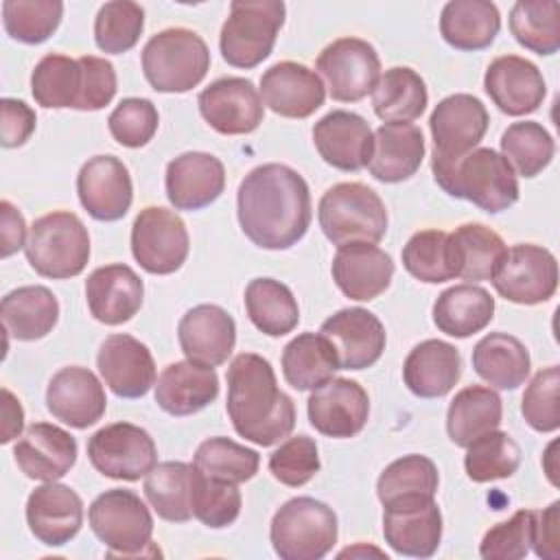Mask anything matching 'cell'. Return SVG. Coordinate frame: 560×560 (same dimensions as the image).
I'll use <instances>...</instances> for the list:
<instances>
[{
    "label": "cell",
    "mask_w": 560,
    "mask_h": 560,
    "mask_svg": "<svg viewBox=\"0 0 560 560\" xmlns=\"http://www.w3.org/2000/svg\"><path fill=\"white\" fill-rule=\"evenodd\" d=\"M337 514L324 501L295 497L271 518L269 540L282 560H319L337 542Z\"/></svg>",
    "instance_id": "7"
},
{
    "label": "cell",
    "mask_w": 560,
    "mask_h": 560,
    "mask_svg": "<svg viewBox=\"0 0 560 560\" xmlns=\"http://www.w3.org/2000/svg\"><path fill=\"white\" fill-rule=\"evenodd\" d=\"M315 70L324 77L328 94L341 103H357L372 94L381 77L376 48L361 37H339L317 57Z\"/></svg>",
    "instance_id": "13"
},
{
    "label": "cell",
    "mask_w": 560,
    "mask_h": 560,
    "mask_svg": "<svg viewBox=\"0 0 560 560\" xmlns=\"http://www.w3.org/2000/svg\"><path fill=\"white\" fill-rule=\"evenodd\" d=\"M18 468L37 481H57L77 462V440L61 427L35 422L13 446Z\"/></svg>",
    "instance_id": "29"
},
{
    "label": "cell",
    "mask_w": 560,
    "mask_h": 560,
    "mask_svg": "<svg viewBox=\"0 0 560 560\" xmlns=\"http://www.w3.org/2000/svg\"><path fill=\"white\" fill-rule=\"evenodd\" d=\"M448 238L453 247L457 278L468 282L490 280L501 256L508 249L503 238L481 223H464L455 228Z\"/></svg>",
    "instance_id": "43"
},
{
    "label": "cell",
    "mask_w": 560,
    "mask_h": 560,
    "mask_svg": "<svg viewBox=\"0 0 560 560\" xmlns=\"http://www.w3.org/2000/svg\"><path fill=\"white\" fill-rule=\"evenodd\" d=\"M483 90L508 116H525L536 112L547 94L538 66L518 55H501L490 61L483 74Z\"/></svg>",
    "instance_id": "22"
},
{
    "label": "cell",
    "mask_w": 560,
    "mask_h": 560,
    "mask_svg": "<svg viewBox=\"0 0 560 560\" xmlns=\"http://www.w3.org/2000/svg\"><path fill=\"white\" fill-rule=\"evenodd\" d=\"M475 372L497 389H516L529 376V352L508 332H488L472 348Z\"/></svg>",
    "instance_id": "38"
},
{
    "label": "cell",
    "mask_w": 560,
    "mask_h": 560,
    "mask_svg": "<svg viewBox=\"0 0 560 560\" xmlns=\"http://www.w3.org/2000/svg\"><path fill=\"white\" fill-rule=\"evenodd\" d=\"M313 144L332 168L357 173L370 164L374 133L368 120L354 112L332 109L313 127Z\"/></svg>",
    "instance_id": "20"
},
{
    "label": "cell",
    "mask_w": 560,
    "mask_h": 560,
    "mask_svg": "<svg viewBox=\"0 0 560 560\" xmlns=\"http://www.w3.org/2000/svg\"><path fill=\"white\" fill-rule=\"evenodd\" d=\"M435 184L455 199L497 214L518 201V182L510 162L490 147H477L455 162H431Z\"/></svg>",
    "instance_id": "3"
},
{
    "label": "cell",
    "mask_w": 560,
    "mask_h": 560,
    "mask_svg": "<svg viewBox=\"0 0 560 560\" xmlns=\"http://www.w3.org/2000/svg\"><path fill=\"white\" fill-rule=\"evenodd\" d=\"M260 98L278 116L308 118L324 105L326 88L308 66L278 61L260 77Z\"/></svg>",
    "instance_id": "23"
},
{
    "label": "cell",
    "mask_w": 560,
    "mask_h": 560,
    "mask_svg": "<svg viewBox=\"0 0 560 560\" xmlns=\"http://www.w3.org/2000/svg\"><path fill=\"white\" fill-rule=\"evenodd\" d=\"M556 153L551 133L534 120L512 122L501 136V155L523 177H536L545 171Z\"/></svg>",
    "instance_id": "48"
},
{
    "label": "cell",
    "mask_w": 560,
    "mask_h": 560,
    "mask_svg": "<svg viewBox=\"0 0 560 560\" xmlns=\"http://www.w3.org/2000/svg\"><path fill=\"white\" fill-rule=\"evenodd\" d=\"M96 368L118 398H140L158 381L151 350L127 332L105 337L96 354Z\"/></svg>",
    "instance_id": "19"
},
{
    "label": "cell",
    "mask_w": 560,
    "mask_h": 560,
    "mask_svg": "<svg viewBox=\"0 0 560 560\" xmlns=\"http://www.w3.org/2000/svg\"><path fill=\"white\" fill-rule=\"evenodd\" d=\"M0 238H2V249L0 256L9 258L18 249L26 247V223L22 212L11 203V201H0Z\"/></svg>",
    "instance_id": "61"
},
{
    "label": "cell",
    "mask_w": 560,
    "mask_h": 560,
    "mask_svg": "<svg viewBox=\"0 0 560 560\" xmlns=\"http://www.w3.org/2000/svg\"><path fill=\"white\" fill-rule=\"evenodd\" d=\"M440 486L438 466L418 453L394 459L378 475L376 497L383 508L433 501Z\"/></svg>",
    "instance_id": "37"
},
{
    "label": "cell",
    "mask_w": 560,
    "mask_h": 560,
    "mask_svg": "<svg viewBox=\"0 0 560 560\" xmlns=\"http://www.w3.org/2000/svg\"><path fill=\"white\" fill-rule=\"evenodd\" d=\"M553 448H556V442H551L549 446H547V451H545V470H547V477H549V481L553 483V486H558V477H556V464H553V459H556V455H553Z\"/></svg>",
    "instance_id": "63"
},
{
    "label": "cell",
    "mask_w": 560,
    "mask_h": 560,
    "mask_svg": "<svg viewBox=\"0 0 560 560\" xmlns=\"http://www.w3.org/2000/svg\"><path fill=\"white\" fill-rule=\"evenodd\" d=\"M192 464L162 462L144 477V497L155 514L168 523H186L192 518L190 508Z\"/></svg>",
    "instance_id": "44"
},
{
    "label": "cell",
    "mask_w": 560,
    "mask_h": 560,
    "mask_svg": "<svg viewBox=\"0 0 560 560\" xmlns=\"http://www.w3.org/2000/svg\"><path fill=\"white\" fill-rule=\"evenodd\" d=\"M339 370L337 354L328 339L319 332H302L293 337L282 350L284 381L298 389H315Z\"/></svg>",
    "instance_id": "41"
},
{
    "label": "cell",
    "mask_w": 560,
    "mask_h": 560,
    "mask_svg": "<svg viewBox=\"0 0 560 560\" xmlns=\"http://www.w3.org/2000/svg\"><path fill=\"white\" fill-rule=\"evenodd\" d=\"M210 70V50L190 28L155 33L142 48V72L155 92L182 94L197 88Z\"/></svg>",
    "instance_id": "4"
},
{
    "label": "cell",
    "mask_w": 560,
    "mask_h": 560,
    "mask_svg": "<svg viewBox=\"0 0 560 560\" xmlns=\"http://www.w3.org/2000/svg\"><path fill=\"white\" fill-rule=\"evenodd\" d=\"M4 330L18 341H35L46 337L59 319V302L55 293L42 284L18 287L0 302Z\"/></svg>",
    "instance_id": "35"
},
{
    "label": "cell",
    "mask_w": 560,
    "mask_h": 560,
    "mask_svg": "<svg viewBox=\"0 0 560 560\" xmlns=\"http://www.w3.org/2000/svg\"><path fill=\"white\" fill-rule=\"evenodd\" d=\"M521 464V448L505 431L492 429L466 446L464 468L475 483L512 477Z\"/></svg>",
    "instance_id": "49"
},
{
    "label": "cell",
    "mask_w": 560,
    "mask_h": 560,
    "mask_svg": "<svg viewBox=\"0 0 560 560\" xmlns=\"http://www.w3.org/2000/svg\"><path fill=\"white\" fill-rule=\"evenodd\" d=\"M330 273L346 298L370 302L389 287L394 260L376 243H348L337 247Z\"/></svg>",
    "instance_id": "26"
},
{
    "label": "cell",
    "mask_w": 560,
    "mask_h": 560,
    "mask_svg": "<svg viewBox=\"0 0 560 560\" xmlns=\"http://www.w3.org/2000/svg\"><path fill=\"white\" fill-rule=\"evenodd\" d=\"M383 536L400 556L431 558L442 540V512L435 499L383 508Z\"/></svg>",
    "instance_id": "31"
},
{
    "label": "cell",
    "mask_w": 560,
    "mask_h": 560,
    "mask_svg": "<svg viewBox=\"0 0 560 560\" xmlns=\"http://www.w3.org/2000/svg\"><path fill=\"white\" fill-rule=\"evenodd\" d=\"M192 466L210 479L238 486L243 481H249L258 472L260 455L254 448H247L230 438L217 435L203 440L197 446Z\"/></svg>",
    "instance_id": "47"
},
{
    "label": "cell",
    "mask_w": 560,
    "mask_h": 560,
    "mask_svg": "<svg viewBox=\"0 0 560 560\" xmlns=\"http://www.w3.org/2000/svg\"><path fill=\"white\" fill-rule=\"evenodd\" d=\"M241 492L236 483L210 479L192 466L190 508L192 516L206 527L221 529L232 525L241 514Z\"/></svg>",
    "instance_id": "53"
},
{
    "label": "cell",
    "mask_w": 560,
    "mask_h": 560,
    "mask_svg": "<svg viewBox=\"0 0 560 560\" xmlns=\"http://www.w3.org/2000/svg\"><path fill=\"white\" fill-rule=\"evenodd\" d=\"M177 339L186 359L217 368L225 363L234 350L236 324L225 308L199 304L179 319Z\"/></svg>",
    "instance_id": "27"
},
{
    "label": "cell",
    "mask_w": 560,
    "mask_h": 560,
    "mask_svg": "<svg viewBox=\"0 0 560 560\" xmlns=\"http://www.w3.org/2000/svg\"><path fill=\"white\" fill-rule=\"evenodd\" d=\"M236 214L243 234L256 247L289 249L311 225L308 184L287 164H260L238 184Z\"/></svg>",
    "instance_id": "1"
},
{
    "label": "cell",
    "mask_w": 560,
    "mask_h": 560,
    "mask_svg": "<svg viewBox=\"0 0 560 560\" xmlns=\"http://www.w3.org/2000/svg\"><path fill=\"white\" fill-rule=\"evenodd\" d=\"M503 405L494 389L468 385L455 394L446 411V433L455 446L466 448L479 435L499 429Z\"/></svg>",
    "instance_id": "39"
},
{
    "label": "cell",
    "mask_w": 560,
    "mask_h": 560,
    "mask_svg": "<svg viewBox=\"0 0 560 560\" xmlns=\"http://www.w3.org/2000/svg\"><path fill=\"white\" fill-rule=\"evenodd\" d=\"M245 311L252 324L267 337H282L300 322L298 300L291 289L273 278H254L245 287Z\"/></svg>",
    "instance_id": "42"
},
{
    "label": "cell",
    "mask_w": 560,
    "mask_h": 560,
    "mask_svg": "<svg viewBox=\"0 0 560 560\" xmlns=\"http://www.w3.org/2000/svg\"><path fill=\"white\" fill-rule=\"evenodd\" d=\"M166 197L175 210H201L225 188L223 162L203 151H188L166 164Z\"/></svg>",
    "instance_id": "24"
},
{
    "label": "cell",
    "mask_w": 560,
    "mask_h": 560,
    "mask_svg": "<svg viewBox=\"0 0 560 560\" xmlns=\"http://www.w3.org/2000/svg\"><path fill=\"white\" fill-rule=\"evenodd\" d=\"M490 280L494 291L508 302L542 304L558 289V260L542 245L518 243L505 249Z\"/></svg>",
    "instance_id": "11"
},
{
    "label": "cell",
    "mask_w": 560,
    "mask_h": 560,
    "mask_svg": "<svg viewBox=\"0 0 560 560\" xmlns=\"http://www.w3.org/2000/svg\"><path fill=\"white\" fill-rule=\"evenodd\" d=\"M219 396V376L214 368L190 359L168 363L155 381V402L171 416H192L206 409Z\"/></svg>",
    "instance_id": "30"
},
{
    "label": "cell",
    "mask_w": 560,
    "mask_h": 560,
    "mask_svg": "<svg viewBox=\"0 0 560 560\" xmlns=\"http://www.w3.org/2000/svg\"><path fill=\"white\" fill-rule=\"evenodd\" d=\"M0 142L4 149L22 147L31 133L35 131L37 116L24 101L18 98H2L0 101Z\"/></svg>",
    "instance_id": "59"
},
{
    "label": "cell",
    "mask_w": 560,
    "mask_h": 560,
    "mask_svg": "<svg viewBox=\"0 0 560 560\" xmlns=\"http://www.w3.org/2000/svg\"><path fill=\"white\" fill-rule=\"evenodd\" d=\"M402 267L420 282L438 284L457 278L448 232H416L402 247Z\"/></svg>",
    "instance_id": "50"
},
{
    "label": "cell",
    "mask_w": 560,
    "mask_h": 560,
    "mask_svg": "<svg viewBox=\"0 0 560 560\" xmlns=\"http://www.w3.org/2000/svg\"><path fill=\"white\" fill-rule=\"evenodd\" d=\"M144 284L140 276L122 262L94 269L85 280V302L92 317L107 326L129 322L142 306Z\"/></svg>",
    "instance_id": "28"
},
{
    "label": "cell",
    "mask_w": 560,
    "mask_h": 560,
    "mask_svg": "<svg viewBox=\"0 0 560 560\" xmlns=\"http://www.w3.org/2000/svg\"><path fill=\"white\" fill-rule=\"evenodd\" d=\"M462 376L459 350L442 339H424L413 346L402 363V381L418 398L446 396Z\"/></svg>",
    "instance_id": "32"
},
{
    "label": "cell",
    "mask_w": 560,
    "mask_h": 560,
    "mask_svg": "<svg viewBox=\"0 0 560 560\" xmlns=\"http://www.w3.org/2000/svg\"><path fill=\"white\" fill-rule=\"evenodd\" d=\"M427 101L424 79L407 66L385 70L372 90V107L383 122H411L424 114Z\"/></svg>",
    "instance_id": "40"
},
{
    "label": "cell",
    "mask_w": 560,
    "mask_h": 560,
    "mask_svg": "<svg viewBox=\"0 0 560 560\" xmlns=\"http://www.w3.org/2000/svg\"><path fill=\"white\" fill-rule=\"evenodd\" d=\"M158 125L160 116L153 101L140 96L122 98L107 118L112 138L129 149L144 147L155 136Z\"/></svg>",
    "instance_id": "54"
},
{
    "label": "cell",
    "mask_w": 560,
    "mask_h": 560,
    "mask_svg": "<svg viewBox=\"0 0 560 560\" xmlns=\"http://www.w3.org/2000/svg\"><path fill=\"white\" fill-rule=\"evenodd\" d=\"M324 236L332 245L378 243L387 232V210L376 190L361 182L330 186L317 206Z\"/></svg>",
    "instance_id": "5"
},
{
    "label": "cell",
    "mask_w": 560,
    "mask_h": 560,
    "mask_svg": "<svg viewBox=\"0 0 560 560\" xmlns=\"http://www.w3.org/2000/svg\"><path fill=\"white\" fill-rule=\"evenodd\" d=\"M81 66V94L77 109L79 112H96L112 103L116 96V70L114 66L94 55L79 57Z\"/></svg>",
    "instance_id": "58"
},
{
    "label": "cell",
    "mask_w": 560,
    "mask_h": 560,
    "mask_svg": "<svg viewBox=\"0 0 560 560\" xmlns=\"http://www.w3.org/2000/svg\"><path fill=\"white\" fill-rule=\"evenodd\" d=\"M494 317V298L479 284L464 282L442 291L433 304V324L440 332L466 339L481 332Z\"/></svg>",
    "instance_id": "34"
},
{
    "label": "cell",
    "mask_w": 560,
    "mask_h": 560,
    "mask_svg": "<svg viewBox=\"0 0 560 560\" xmlns=\"http://www.w3.org/2000/svg\"><path fill=\"white\" fill-rule=\"evenodd\" d=\"M532 549L538 558L545 560L560 558V501H553L549 508L534 512Z\"/></svg>",
    "instance_id": "60"
},
{
    "label": "cell",
    "mask_w": 560,
    "mask_h": 560,
    "mask_svg": "<svg viewBox=\"0 0 560 560\" xmlns=\"http://www.w3.org/2000/svg\"><path fill=\"white\" fill-rule=\"evenodd\" d=\"M319 335H324L332 346L339 370L372 368L381 359L387 343L385 326L381 319L361 306L341 308L330 315L322 324Z\"/></svg>",
    "instance_id": "17"
},
{
    "label": "cell",
    "mask_w": 560,
    "mask_h": 560,
    "mask_svg": "<svg viewBox=\"0 0 560 560\" xmlns=\"http://www.w3.org/2000/svg\"><path fill=\"white\" fill-rule=\"evenodd\" d=\"M203 120L223 136H243L258 129L265 116L260 92L249 79L221 77L199 92Z\"/></svg>",
    "instance_id": "15"
},
{
    "label": "cell",
    "mask_w": 560,
    "mask_h": 560,
    "mask_svg": "<svg viewBox=\"0 0 560 560\" xmlns=\"http://www.w3.org/2000/svg\"><path fill=\"white\" fill-rule=\"evenodd\" d=\"M46 407L63 424L88 429L103 418L107 398L94 372L81 365H68L52 374L46 387Z\"/></svg>",
    "instance_id": "21"
},
{
    "label": "cell",
    "mask_w": 560,
    "mask_h": 560,
    "mask_svg": "<svg viewBox=\"0 0 560 560\" xmlns=\"http://www.w3.org/2000/svg\"><path fill=\"white\" fill-rule=\"evenodd\" d=\"M142 28L144 9L138 2H105L94 18V42L103 52L122 55L138 44Z\"/></svg>",
    "instance_id": "52"
},
{
    "label": "cell",
    "mask_w": 560,
    "mask_h": 560,
    "mask_svg": "<svg viewBox=\"0 0 560 560\" xmlns=\"http://www.w3.org/2000/svg\"><path fill=\"white\" fill-rule=\"evenodd\" d=\"M90 464L109 479L138 481L158 464V448L149 431L131 422H114L88 440Z\"/></svg>",
    "instance_id": "12"
},
{
    "label": "cell",
    "mask_w": 560,
    "mask_h": 560,
    "mask_svg": "<svg viewBox=\"0 0 560 560\" xmlns=\"http://www.w3.org/2000/svg\"><path fill=\"white\" fill-rule=\"evenodd\" d=\"M188 249V230L177 212L162 206H149L133 219L131 254L147 273H175L186 262Z\"/></svg>",
    "instance_id": "10"
},
{
    "label": "cell",
    "mask_w": 560,
    "mask_h": 560,
    "mask_svg": "<svg viewBox=\"0 0 560 560\" xmlns=\"http://www.w3.org/2000/svg\"><path fill=\"white\" fill-rule=\"evenodd\" d=\"M306 411L317 433L346 440L363 431L370 416V396L352 378H328L311 392Z\"/></svg>",
    "instance_id": "16"
},
{
    "label": "cell",
    "mask_w": 560,
    "mask_h": 560,
    "mask_svg": "<svg viewBox=\"0 0 560 560\" xmlns=\"http://www.w3.org/2000/svg\"><path fill=\"white\" fill-rule=\"evenodd\" d=\"M63 18L59 0H4L2 24L11 39L22 44L46 42Z\"/></svg>",
    "instance_id": "51"
},
{
    "label": "cell",
    "mask_w": 560,
    "mask_h": 560,
    "mask_svg": "<svg viewBox=\"0 0 560 560\" xmlns=\"http://www.w3.org/2000/svg\"><path fill=\"white\" fill-rule=\"evenodd\" d=\"M534 510H518L508 521L490 527L479 545L483 560H518L532 549Z\"/></svg>",
    "instance_id": "57"
},
{
    "label": "cell",
    "mask_w": 560,
    "mask_h": 560,
    "mask_svg": "<svg viewBox=\"0 0 560 560\" xmlns=\"http://www.w3.org/2000/svg\"><path fill=\"white\" fill-rule=\"evenodd\" d=\"M488 122V109L477 96L451 94L442 98L429 118L433 138L431 162H455L477 149Z\"/></svg>",
    "instance_id": "14"
},
{
    "label": "cell",
    "mask_w": 560,
    "mask_h": 560,
    "mask_svg": "<svg viewBox=\"0 0 560 560\" xmlns=\"http://www.w3.org/2000/svg\"><path fill=\"white\" fill-rule=\"evenodd\" d=\"M88 521L109 556H142L151 547L153 516L131 490L112 488L98 494L88 510Z\"/></svg>",
    "instance_id": "9"
},
{
    "label": "cell",
    "mask_w": 560,
    "mask_h": 560,
    "mask_svg": "<svg viewBox=\"0 0 560 560\" xmlns=\"http://www.w3.org/2000/svg\"><path fill=\"white\" fill-rule=\"evenodd\" d=\"M24 254L28 265L44 278H74L90 260L88 228L74 212H48L31 225Z\"/></svg>",
    "instance_id": "6"
},
{
    "label": "cell",
    "mask_w": 560,
    "mask_h": 560,
    "mask_svg": "<svg viewBox=\"0 0 560 560\" xmlns=\"http://www.w3.org/2000/svg\"><path fill=\"white\" fill-rule=\"evenodd\" d=\"M501 28V15L488 0H451L440 15V33L444 42L457 50L488 48Z\"/></svg>",
    "instance_id": "36"
},
{
    "label": "cell",
    "mask_w": 560,
    "mask_h": 560,
    "mask_svg": "<svg viewBox=\"0 0 560 560\" xmlns=\"http://www.w3.org/2000/svg\"><path fill=\"white\" fill-rule=\"evenodd\" d=\"M558 387H560V368L549 365L529 381L523 394L521 413L525 422L538 433H551L560 427Z\"/></svg>",
    "instance_id": "55"
},
{
    "label": "cell",
    "mask_w": 560,
    "mask_h": 560,
    "mask_svg": "<svg viewBox=\"0 0 560 560\" xmlns=\"http://www.w3.org/2000/svg\"><path fill=\"white\" fill-rule=\"evenodd\" d=\"M31 92L35 103L46 109H77L81 94L79 59L59 52L42 57L31 74Z\"/></svg>",
    "instance_id": "46"
},
{
    "label": "cell",
    "mask_w": 560,
    "mask_h": 560,
    "mask_svg": "<svg viewBox=\"0 0 560 560\" xmlns=\"http://www.w3.org/2000/svg\"><path fill=\"white\" fill-rule=\"evenodd\" d=\"M284 13L282 0H234L219 35L221 57L243 70L262 63L273 50Z\"/></svg>",
    "instance_id": "8"
},
{
    "label": "cell",
    "mask_w": 560,
    "mask_h": 560,
    "mask_svg": "<svg viewBox=\"0 0 560 560\" xmlns=\"http://www.w3.org/2000/svg\"><path fill=\"white\" fill-rule=\"evenodd\" d=\"M26 523L31 534L48 545L61 547L70 542L83 525V501L63 483L44 481L26 499Z\"/></svg>",
    "instance_id": "25"
},
{
    "label": "cell",
    "mask_w": 560,
    "mask_h": 560,
    "mask_svg": "<svg viewBox=\"0 0 560 560\" xmlns=\"http://www.w3.org/2000/svg\"><path fill=\"white\" fill-rule=\"evenodd\" d=\"M22 427H24V409H22L20 400L7 387H2V435H0V442L9 444L13 438H18L22 433Z\"/></svg>",
    "instance_id": "62"
},
{
    "label": "cell",
    "mask_w": 560,
    "mask_h": 560,
    "mask_svg": "<svg viewBox=\"0 0 560 560\" xmlns=\"http://www.w3.org/2000/svg\"><path fill=\"white\" fill-rule=\"evenodd\" d=\"M424 160V136L411 122H385L374 131L370 175L383 184H398L416 175Z\"/></svg>",
    "instance_id": "33"
},
{
    "label": "cell",
    "mask_w": 560,
    "mask_h": 560,
    "mask_svg": "<svg viewBox=\"0 0 560 560\" xmlns=\"http://www.w3.org/2000/svg\"><path fill=\"white\" fill-rule=\"evenodd\" d=\"M365 549L363 547H354V549H343L341 553H339V558H343V556H354V553H363ZM368 551H372V553H376V556H385L383 551H378V549H368ZM387 558V556H385Z\"/></svg>",
    "instance_id": "64"
},
{
    "label": "cell",
    "mask_w": 560,
    "mask_h": 560,
    "mask_svg": "<svg viewBox=\"0 0 560 560\" xmlns=\"http://www.w3.org/2000/svg\"><path fill=\"white\" fill-rule=\"evenodd\" d=\"M319 466L317 444L308 435H293L269 455V472L289 488L308 483L319 472Z\"/></svg>",
    "instance_id": "56"
},
{
    "label": "cell",
    "mask_w": 560,
    "mask_h": 560,
    "mask_svg": "<svg viewBox=\"0 0 560 560\" xmlns=\"http://www.w3.org/2000/svg\"><path fill=\"white\" fill-rule=\"evenodd\" d=\"M514 39L536 52L553 55L560 48V4L556 0H518L510 11Z\"/></svg>",
    "instance_id": "45"
},
{
    "label": "cell",
    "mask_w": 560,
    "mask_h": 560,
    "mask_svg": "<svg viewBox=\"0 0 560 560\" xmlns=\"http://www.w3.org/2000/svg\"><path fill=\"white\" fill-rule=\"evenodd\" d=\"M77 195L92 219L118 221L133 201L129 168L116 155H94L77 175Z\"/></svg>",
    "instance_id": "18"
},
{
    "label": "cell",
    "mask_w": 560,
    "mask_h": 560,
    "mask_svg": "<svg viewBox=\"0 0 560 560\" xmlns=\"http://www.w3.org/2000/svg\"><path fill=\"white\" fill-rule=\"evenodd\" d=\"M225 409L234 431L252 444L271 446L295 427V405L280 392L276 372L267 359L241 352L228 368Z\"/></svg>",
    "instance_id": "2"
}]
</instances>
